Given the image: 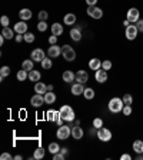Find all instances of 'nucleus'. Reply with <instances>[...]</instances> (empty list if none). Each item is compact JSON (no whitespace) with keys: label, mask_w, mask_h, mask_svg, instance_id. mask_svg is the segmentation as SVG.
I'll use <instances>...</instances> for the list:
<instances>
[{"label":"nucleus","mask_w":143,"mask_h":160,"mask_svg":"<svg viewBox=\"0 0 143 160\" xmlns=\"http://www.w3.org/2000/svg\"><path fill=\"white\" fill-rule=\"evenodd\" d=\"M102 69H105V71L112 69V62H110V61H103V62H102Z\"/></svg>","instance_id":"41"},{"label":"nucleus","mask_w":143,"mask_h":160,"mask_svg":"<svg viewBox=\"0 0 143 160\" xmlns=\"http://www.w3.org/2000/svg\"><path fill=\"white\" fill-rule=\"evenodd\" d=\"M49 152L52 153V154H56V153L60 152V146L57 143H50L49 144Z\"/></svg>","instance_id":"33"},{"label":"nucleus","mask_w":143,"mask_h":160,"mask_svg":"<svg viewBox=\"0 0 143 160\" xmlns=\"http://www.w3.org/2000/svg\"><path fill=\"white\" fill-rule=\"evenodd\" d=\"M70 38L73 39V41H76V42H79L80 39H82V33H80V29H72L70 30Z\"/></svg>","instance_id":"24"},{"label":"nucleus","mask_w":143,"mask_h":160,"mask_svg":"<svg viewBox=\"0 0 143 160\" xmlns=\"http://www.w3.org/2000/svg\"><path fill=\"white\" fill-rule=\"evenodd\" d=\"M62 55H63V58H65L67 62H72V61H74V58H76V52H74V49L72 46H69V45H65V46L62 48Z\"/></svg>","instance_id":"4"},{"label":"nucleus","mask_w":143,"mask_h":160,"mask_svg":"<svg viewBox=\"0 0 143 160\" xmlns=\"http://www.w3.org/2000/svg\"><path fill=\"white\" fill-rule=\"evenodd\" d=\"M133 150H135V153H137V154H142L143 153V141L142 140H136L135 143H133Z\"/></svg>","instance_id":"26"},{"label":"nucleus","mask_w":143,"mask_h":160,"mask_svg":"<svg viewBox=\"0 0 143 160\" xmlns=\"http://www.w3.org/2000/svg\"><path fill=\"white\" fill-rule=\"evenodd\" d=\"M89 68H90V69H93V71H97V69H100V68H102V62H100V59H97V58L90 59Z\"/></svg>","instance_id":"19"},{"label":"nucleus","mask_w":143,"mask_h":160,"mask_svg":"<svg viewBox=\"0 0 143 160\" xmlns=\"http://www.w3.org/2000/svg\"><path fill=\"white\" fill-rule=\"evenodd\" d=\"M63 22H65L66 25H73V23H76V16H74L73 13H67L65 16V19H63Z\"/></svg>","instance_id":"27"},{"label":"nucleus","mask_w":143,"mask_h":160,"mask_svg":"<svg viewBox=\"0 0 143 160\" xmlns=\"http://www.w3.org/2000/svg\"><path fill=\"white\" fill-rule=\"evenodd\" d=\"M34 93L36 94H46L47 93V85L43 82H36L34 84Z\"/></svg>","instance_id":"18"},{"label":"nucleus","mask_w":143,"mask_h":160,"mask_svg":"<svg viewBox=\"0 0 143 160\" xmlns=\"http://www.w3.org/2000/svg\"><path fill=\"white\" fill-rule=\"evenodd\" d=\"M19 16H20L22 20H29V19H32L33 13L30 9H22L20 12H19Z\"/></svg>","instance_id":"17"},{"label":"nucleus","mask_w":143,"mask_h":160,"mask_svg":"<svg viewBox=\"0 0 143 160\" xmlns=\"http://www.w3.org/2000/svg\"><path fill=\"white\" fill-rule=\"evenodd\" d=\"M14 159H16V160H20L22 156H20V154H17V156H14Z\"/></svg>","instance_id":"54"},{"label":"nucleus","mask_w":143,"mask_h":160,"mask_svg":"<svg viewBox=\"0 0 143 160\" xmlns=\"http://www.w3.org/2000/svg\"><path fill=\"white\" fill-rule=\"evenodd\" d=\"M83 130H82V127H79V124H76V126L72 127V136H73V139L76 140H80L83 137Z\"/></svg>","instance_id":"13"},{"label":"nucleus","mask_w":143,"mask_h":160,"mask_svg":"<svg viewBox=\"0 0 143 160\" xmlns=\"http://www.w3.org/2000/svg\"><path fill=\"white\" fill-rule=\"evenodd\" d=\"M83 91H85V88H83V84H80V82L72 85V94L73 95H80V94H83Z\"/></svg>","instance_id":"21"},{"label":"nucleus","mask_w":143,"mask_h":160,"mask_svg":"<svg viewBox=\"0 0 143 160\" xmlns=\"http://www.w3.org/2000/svg\"><path fill=\"white\" fill-rule=\"evenodd\" d=\"M33 65H34V61H32V59H26V61H23V63H22V68L26 69L27 72H30L33 69Z\"/></svg>","instance_id":"28"},{"label":"nucleus","mask_w":143,"mask_h":160,"mask_svg":"<svg viewBox=\"0 0 143 160\" xmlns=\"http://www.w3.org/2000/svg\"><path fill=\"white\" fill-rule=\"evenodd\" d=\"M23 39H25V36H22L20 33H17V35H16V42H19V43H20L22 41H23Z\"/></svg>","instance_id":"49"},{"label":"nucleus","mask_w":143,"mask_h":160,"mask_svg":"<svg viewBox=\"0 0 143 160\" xmlns=\"http://www.w3.org/2000/svg\"><path fill=\"white\" fill-rule=\"evenodd\" d=\"M47 91H53V85H47Z\"/></svg>","instance_id":"53"},{"label":"nucleus","mask_w":143,"mask_h":160,"mask_svg":"<svg viewBox=\"0 0 143 160\" xmlns=\"http://www.w3.org/2000/svg\"><path fill=\"white\" fill-rule=\"evenodd\" d=\"M94 78H96V81H97L99 84L106 82L107 81V71H105V69H97L96 74H94Z\"/></svg>","instance_id":"11"},{"label":"nucleus","mask_w":143,"mask_h":160,"mask_svg":"<svg viewBox=\"0 0 143 160\" xmlns=\"http://www.w3.org/2000/svg\"><path fill=\"white\" fill-rule=\"evenodd\" d=\"M83 95H85L86 100H92V98H94L93 88H85V91H83Z\"/></svg>","instance_id":"31"},{"label":"nucleus","mask_w":143,"mask_h":160,"mask_svg":"<svg viewBox=\"0 0 143 160\" xmlns=\"http://www.w3.org/2000/svg\"><path fill=\"white\" fill-rule=\"evenodd\" d=\"M54 101H56V94L47 91L45 94V104H54Z\"/></svg>","instance_id":"20"},{"label":"nucleus","mask_w":143,"mask_h":160,"mask_svg":"<svg viewBox=\"0 0 143 160\" xmlns=\"http://www.w3.org/2000/svg\"><path fill=\"white\" fill-rule=\"evenodd\" d=\"M30 104H32L34 108H39L45 104V95H42V94H34L30 100Z\"/></svg>","instance_id":"9"},{"label":"nucleus","mask_w":143,"mask_h":160,"mask_svg":"<svg viewBox=\"0 0 143 160\" xmlns=\"http://www.w3.org/2000/svg\"><path fill=\"white\" fill-rule=\"evenodd\" d=\"M32 61H34V62H42L43 59L46 58L45 56V51L43 49H40V48H37V49H34V51H32Z\"/></svg>","instance_id":"10"},{"label":"nucleus","mask_w":143,"mask_h":160,"mask_svg":"<svg viewBox=\"0 0 143 160\" xmlns=\"http://www.w3.org/2000/svg\"><path fill=\"white\" fill-rule=\"evenodd\" d=\"M47 54H49L50 58H57L59 55H62V48L57 46V45H52V46L49 48Z\"/></svg>","instance_id":"14"},{"label":"nucleus","mask_w":143,"mask_h":160,"mask_svg":"<svg viewBox=\"0 0 143 160\" xmlns=\"http://www.w3.org/2000/svg\"><path fill=\"white\" fill-rule=\"evenodd\" d=\"M120 159H122V160H132V156H130V154H122Z\"/></svg>","instance_id":"50"},{"label":"nucleus","mask_w":143,"mask_h":160,"mask_svg":"<svg viewBox=\"0 0 143 160\" xmlns=\"http://www.w3.org/2000/svg\"><path fill=\"white\" fill-rule=\"evenodd\" d=\"M132 101H133V98H132L130 94L123 95V102H125V106H132Z\"/></svg>","instance_id":"37"},{"label":"nucleus","mask_w":143,"mask_h":160,"mask_svg":"<svg viewBox=\"0 0 143 160\" xmlns=\"http://www.w3.org/2000/svg\"><path fill=\"white\" fill-rule=\"evenodd\" d=\"M135 25H136V28L139 29V32H143V20H142V19H139V20L136 22Z\"/></svg>","instance_id":"44"},{"label":"nucleus","mask_w":143,"mask_h":160,"mask_svg":"<svg viewBox=\"0 0 143 160\" xmlns=\"http://www.w3.org/2000/svg\"><path fill=\"white\" fill-rule=\"evenodd\" d=\"M103 126V120L102 118H94L93 120V127L94 128H100Z\"/></svg>","instance_id":"40"},{"label":"nucleus","mask_w":143,"mask_h":160,"mask_svg":"<svg viewBox=\"0 0 143 160\" xmlns=\"http://www.w3.org/2000/svg\"><path fill=\"white\" fill-rule=\"evenodd\" d=\"M97 139L100 141H109L112 139V131L109 128L100 127V128H97Z\"/></svg>","instance_id":"6"},{"label":"nucleus","mask_w":143,"mask_h":160,"mask_svg":"<svg viewBox=\"0 0 143 160\" xmlns=\"http://www.w3.org/2000/svg\"><path fill=\"white\" fill-rule=\"evenodd\" d=\"M72 134V127L70 126H66V124H63V126H60L59 128H57V139L59 140H66L69 139V136Z\"/></svg>","instance_id":"3"},{"label":"nucleus","mask_w":143,"mask_h":160,"mask_svg":"<svg viewBox=\"0 0 143 160\" xmlns=\"http://www.w3.org/2000/svg\"><path fill=\"white\" fill-rule=\"evenodd\" d=\"M52 33L56 35V36L62 35L63 33V26H62L60 23H53V25H52Z\"/></svg>","instance_id":"25"},{"label":"nucleus","mask_w":143,"mask_h":160,"mask_svg":"<svg viewBox=\"0 0 143 160\" xmlns=\"http://www.w3.org/2000/svg\"><path fill=\"white\" fill-rule=\"evenodd\" d=\"M47 17H49V15H47V12H46V10H42V12H39V20H40V22H46V20H47Z\"/></svg>","instance_id":"39"},{"label":"nucleus","mask_w":143,"mask_h":160,"mask_svg":"<svg viewBox=\"0 0 143 160\" xmlns=\"http://www.w3.org/2000/svg\"><path fill=\"white\" fill-rule=\"evenodd\" d=\"M63 159H65V154H62L60 152L53 154V160H63Z\"/></svg>","instance_id":"46"},{"label":"nucleus","mask_w":143,"mask_h":160,"mask_svg":"<svg viewBox=\"0 0 143 160\" xmlns=\"http://www.w3.org/2000/svg\"><path fill=\"white\" fill-rule=\"evenodd\" d=\"M123 114H125V115H130L132 114V106H125L123 107Z\"/></svg>","instance_id":"43"},{"label":"nucleus","mask_w":143,"mask_h":160,"mask_svg":"<svg viewBox=\"0 0 143 160\" xmlns=\"http://www.w3.org/2000/svg\"><path fill=\"white\" fill-rule=\"evenodd\" d=\"M0 159H2V160H10V159H12V156H10V154H9V153H3V154H2V156H0Z\"/></svg>","instance_id":"47"},{"label":"nucleus","mask_w":143,"mask_h":160,"mask_svg":"<svg viewBox=\"0 0 143 160\" xmlns=\"http://www.w3.org/2000/svg\"><path fill=\"white\" fill-rule=\"evenodd\" d=\"M23 36H25V41H26L27 43L34 42V35H33L32 32H26V33L23 35Z\"/></svg>","instance_id":"36"},{"label":"nucleus","mask_w":143,"mask_h":160,"mask_svg":"<svg viewBox=\"0 0 143 160\" xmlns=\"http://www.w3.org/2000/svg\"><path fill=\"white\" fill-rule=\"evenodd\" d=\"M43 157H45V150H43L42 147L36 149V150H34V154H33V159L40 160V159H43Z\"/></svg>","instance_id":"29"},{"label":"nucleus","mask_w":143,"mask_h":160,"mask_svg":"<svg viewBox=\"0 0 143 160\" xmlns=\"http://www.w3.org/2000/svg\"><path fill=\"white\" fill-rule=\"evenodd\" d=\"M76 80V74H73L72 71H65L63 72V81L65 82H72Z\"/></svg>","instance_id":"23"},{"label":"nucleus","mask_w":143,"mask_h":160,"mask_svg":"<svg viewBox=\"0 0 143 160\" xmlns=\"http://www.w3.org/2000/svg\"><path fill=\"white\" fill-rule=\"evenodd\" d=\"M129 25H130V22L127 20V19H126V20H123V26H125V28H127Z\"/></svg>","instance_id":"51"},{"label":"nucleus","mask_w":143,"mask_h":160,"mask_svg":"<svg viewBox=\"0 0 143 160\" xmlns=\"http://www.w3.org/2000/svg\"><path fill=\"white\" fill-rule=\"evenodd\" d=\"M123 100L122 98H119V97H114V98H112L110 101H109V110H110L112 113H114V114H117V113H122L123 111Z\"/></svg>","instance_id":"2"},{"label":"nucleus","mask_w":143,"mask_h":160,"mask_svg":"<svg viewBox=\"0 0 143 160\" xmlns=\"http://www.w3.org/2000/svg\"><path fill=\"white\" fill-rule=\"evenodd\" d=\"M29 80L33 81V82H39L40 81V72L36 71V69H32L29 72Z\"/></svg>","instance_id":"22"},{"label":"nucleus","mask_w":143,"mask_h":160,"mask_svg":"<svg viewBox=\"0 0 143 160\" xmlns=\"http://www.w3.org/2000/svg\"><path fill=\"white\" fill-rule=\"evenodd\" d=\"M59 113H60V117L65 120L66 123H72V121H74V117H76V114H74V111H73V108L70 106H63L60 110H59Z\"/></svg>","instance_id":"1"},{"label":"nucleus","mask_w":143,"mask_h":160,"mask_svg":"<svg viewBox=\"0 0 143 160\" xmlns=\"http://www.w3.org/2000/svg\"><path fill=\"white\" fill-rule=\"evenodd\" d=\"M87 15L93 19H100L103 16V10L96 6H87Z\"/></svg>","instance_id":"8"},{"label":"nucleus","mask_w":143,"mask_h":160,"mask_svg":"<svg viewBox=\"0 0 143 160\" xmlns=\"http://www.w3.org/2000/svg\"><path fill=\"white\" fill-rule=\"evenodd\" d=\"M40 63H42V68H43V69H50V68H52V59L50 58H45Z\"/></svg>","instance_id":"34"},{"label":"nucleus","mask_w":143,"mask_h":160,"mask_svg":"<svg viewBox=\"0 0 143 160\" xmlns=\"http://www.w3.org/2000/svg\"><path fill=\"white\" fill-rule=\"evenodd\" d=\"M17 80L19 81H25L26 78H29V74H27V71H26V69H23V68H22L20 71L17 72Z\"/></svg>","instance_id":"32"},{"label":"nucleus","mask_w":143,"mask_h":160,"mask_svg":"<svg viewBox=\"0 0 143 160\" xmlns=\"http://www.w3.org/2000/svg\"><path fill=\"white\" fill-rule=\"evenodd\" d=\"M86 3H87V6H96L97 0H86Z\"/></svg>","instance_id":"48"},{"label":"nucleus","mask_w":143,"mask_h":160,"mask_svg":"<svg viewBox=\"0 0 143 160\" xmlns=\"http://www.w3.org/2000/svg\"><path fill=\"white\" fill-rule=\"evenodd\" d=\"M0 23H2V26H3V28H9L10 19H9L7 16H2V17H0Z\"/></svg>","instance_id":"38"},{"label":"nucleus","mask_w":143,"mask_h":160,"mask_svg":"<svg viewBox=\"0 0 143 160\" xmlns=\"http://www.w3.org/2000/svg\"><path fill=\"white\" fill-rule=\"evenodd\" d=\"M76 81L77 82H80V84H86L87 81H89V75H87V72L86 71H77V74H76Z\"/></svg>","instance_id":"15"},{"label":"nucleus","mask_w":143,"mask_h":160,"mask_svg":"<svg viewBox=\"0 0 143 160\" xmlns=\"http://www.w3.org/2000/svg\"><path fill=\"white\" fill-rule=\"evenodd\" d=\"M137 33H139V29L136 28V25H129L126 29H125V35H126V38L129 39V41H135Z\"/></svg>","instance_id":"7"},{"label":"nucleus","mask_w":143,"mask_h":160,"mask_svg":"<svg viewBox=\"0 0 143 160\" xmlns=\"http://www.w3.org/2000/svg\"><path fill=\"white\" fill-rule=\"evenodd\" d=\"M60 153H62V154H65V156H66V154H67V149H60Z\"/></svg>","instance_id":"52"},{"label":"nucleus","mask_w":143,"mask_h":160,"mask_svg":"<svg viewBox=\"0 0 143 160\" xmlns=\"http://www.w3.org/2000/svg\"><path fill=\"white\" fill-rule=\"evenodd\" d=\"M9 75H10V68L2 67V69H0V76H2V80H3L4 76H9Z\"/></svg>","instance_id":"35"},{"label":"nucleus","mask_w":143,"mask_h":160,"mask_svg":"<svg viewBox=\"0 0 143 160\" xmlns=\"http://www.w3.org/2000/svg\"><path fill=\"white\" fill-rule=\"evenodd\" d=\"M37 29L40 30V32H46V30H47V23H46V22H39Z\"/></svg>","instance_id":"42"},{"label":"nucleus","mask_w":143,"mask_h":160,"mask_svg":"<svg viewBox=\"0 0 143 160\" xmlns=\"http://www.w3.org/2000/svg\"><path fill=\"white\" fill-rule=\"evenodd\" d=\"M126 19L130 22V23H136V22L140 19V12L136 7L129 9V10H127V13H126Z\"/></svg>","instance_id":"5"},{"label":"nucleus","mask_w":143,"mask_h":160,"mask_svg":"<svg viewBox=\"0 0 143 160\" xmlns=\"http://www.w3.org/2000/svg\"><path fill=\"white\" fill-rule=\"evenodd\" d=\"M47 120H49V121H54V123H57V121H60V113H59V111H53V110H49V111H47Z\"/></svg>","instance_id":"16"},{"label":"nucleus","mask_w":143,"mask_h":160,"mask_svg":"<svg viewBox=\"0 0 143 160\" xmlns=\"http://www.w3.org/2000/svg\"><path fill=\"white\" fill-rule=\"evenodd\" d=\"M14 32H17V33H20V35H25L27 32V23H26V20H22L19 23H16L14 25Z\"/></svg>","instance_id":"12"},{"label":"nucleus","mask_w":143,"mask_h":160,"mask_svg":"<svg viewBox=\"0 0 143 160\" xmlns=\"http://www.w3.org/2000/svg\"><path fill=\"white\" fill-rule=\"evenodd\" d=\"M2 36H4L6 39H12L14 35H13V30L10 29V28H3V30H2Z\"/></svg>","instance_id":"30"},{"label":"nucleus","mask_w":143,"mask_h":160,"mask_svg":"<svg viewBox=\"0 0 143 160\" xmlns=\"http://www.w3.org/2000/svg\"><path fill=\"white\" fill-rule=\"evenodd\" d=\"M49 43H50V45H56V43H57V36H56V35H52V36H50V38H49Z\"/></svg>","instance_id":"45"}]
</instances>
